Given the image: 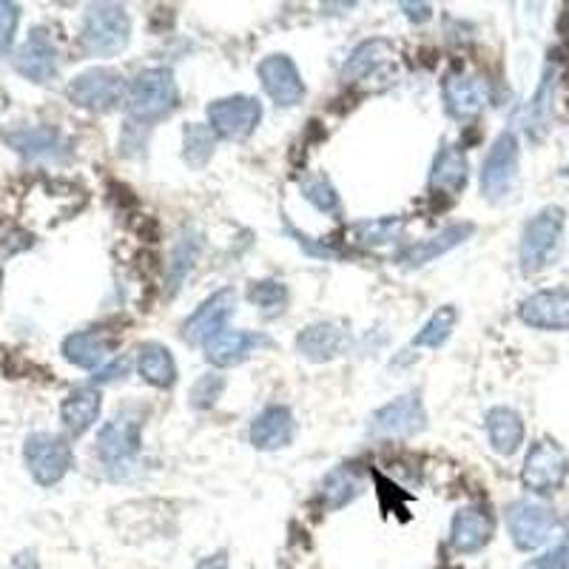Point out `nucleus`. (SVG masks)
<instances>
[{
    "instance_id": "obj_1",
    "label": "nucleus",
    "mask_w": 569,
    "mask_h": 569,
    "mask_svg": "<svg viewBox=\"0 0 569 569\" xmlns=\"http://www.w3.org/2000/svg\"><path fill=\"white\" fill-rule=\"evenodd\" d=\"M126 106H129L131 120L137 123H160L174 114L180 106V89L171 74V69H146L131 80L126 91Z\"/></svg>"
},
{
    "instance_id": "obj_2",
    "label": "nucleus",
    "mask_w": 569,
    "mask_h": 569,
    "mask_svg": "<svg viewBox=\"0 0 569 569\" xmlns=\"http://www.w3.org/2000/svg\"><path fill=\"white\" fill-rule=\"evenodd\" d=\"M131 40V18L117 3H91L83 14L80 27V43L86 54L94 58H111L120 54Z\"/></svg>"
},
{
    "instance_id": "obj_3",
    "label": "nucleus",
    "mask_w": 569,
    "mask_h": 569,
    "mask_svg": "<svg viewBox=\"0 0 569 569\" xmlns=\"http://www.w3.org/2000/svg\"><path fill=\"white\" fill-rule=\"evenodd\" d=\"M563 226H567V211L558 206H547L532 217L521 231V246H518V262L525 273H538L556 259L563 240Z\"/></svg>"
},
{
    "instance_id": "obj_4",
    "label": "nucleus",
    "mask_w": 569,
    "mask_h": 569,
    "mask_svg": "<svg viewBox=\"0 0 569 569\" xmlns=\"http://www.w3.org/2000/svg\"><path fill=\"white\" fill-rule=\"evenodd\" d=\"M569 476V459L561 445L552 439H538L521 467V485L536 496H550L561 490Z\"/></svg>"
},
{
    "instance_id": "obj_5",
    "label": "nucleus",
    "mask_w": 569,
    "mask_h": 569,
    "mask_svg": "<svg viewBox=\"0 0 569 569\" xmlns=\"http://www.w3.org/2000/svg\"><path fill=\"white\" fill-rule=\"evenodd\" d=\"M23 461H27L32 479L43 487H54L66 479V472L74 465V453L66 439L54 433H32L23 445Z\"/></svg>"
},
{
    "instance_id": "obj_6",
    "label": "nucleus",
    "mask_w": 569,
    "mask_h": 569,
    "mask_svg": "<svg viewBox=\"0 0 569 569\" xmlns=\"http://www.w3.org/2000/svg\"><path fill=\"white\" fill-rule=\"evenodd\" d=\"M558 527L556 512L541 501H530V498H518L507 507V530H510L512 543L521 552H532L538 547L550 541L552 530Z\"/></svg>"
},
{
    "instance_id": "obj_7",
    "label": "nucleus",
    "mask_w": 569,
    "mask_h": 569,
    "mask_svg": "<svg viewBox=\"0 0 569 569\" xmlns=\"http://www.w3.org/2000/svg\"><path fill=\"white\" fill-rule=\"evenodd\" d=\"M208 129L222 140L242 142L257 131L262 120V103L248 94H233V98H220L208 106Z\"/></svg>"
},
{
    "instance_id": "obj_8",
    "label": "nucleus",
    "mask_w": 569,
    "mask_h": 569,
    "mask_svg": "<svg viewBox=\"0 0 569 569\" xmlns=\"http://www.w3.org/2000/svg\"><path fill=\"white\" fill-rule=\"evenodd\" d=\"M427 427V410L419 393H405L388 401L370 416V436L373 439H410Z\"/></svg>"
},
{
    "instance_id": "obj_9",
    "label": "nucleus",
    "mask_w": 569,
    "mask_h": 569,
    "mask_svg": "<svg viewBox=\"0 0 569 569\" xmlns=\"http://www.w3.org/2000/svg\"><path fill=\"white\" fill-rule=\"evenodd\" d=\"M518 177V137L512 131H501L490 146L481 166V194L487 200H505L512 191Z\"/></svg>"
},
{
    "instance_id": "obj_10",
    "label": "nucleus",
    "mask_w": 569,
    "mask_h": 569,
    "mask_svg": "<svg viewBox=\"0 0 569 569\" xmlns=\"http://www.w3.org/2000/svg\"><path fill=\"white\" fill-rule=\"evenodd\" d=\"M126 83L114 69H89L69 83V100L86 111H111L123 103Z\"/></svg>"
},
{
    "instance_id": "obj_11",
    "label": "nucleus",
    "mask_w": 569,
    "mask_h": 569,
    "mask_svg": "<svg viewBox=\"0 0 569 569\" xmlns=\"http://www.w3.org/2000/svg\"><path fill=\"white\" fill-rule=\"evenodd\" d=\"M142 450V419L140 416H117L100 427L98 456L106 467H129Z\"/></svg>"
},
{
    "instance_id": "obj_12",
    "label": "nucleus",
    "mask_w": 569,
    "mask_h": 569,
    "mask_svg": "<svg viewBox=\"0 0 569 569\" xmlns=\"http://www.w3.org/2000/svg\"><path fill=\"white\" fill-rule=\"evenodd\" d=\"M259 83L266 89L268 98L282 109H293L302 103L305 98V83L299 74L297 63L288 54H268L262 63L257 66Z\"/></svg>"
},
{
    "instance_id": "obj_13",
    "label": "nucleus",
    "mask_w": 569,
    "mask_h": 569,
    "mask_svg": "<svg viewBox=\"0 0 569 569\" xmlns=\"http://www.w3.org/2000/svg\"><path fill=\"white\" fill-rule=\"evenodd\" d=\"M233 308H237V291H233V288H220V291L211 293V297L186 319V325H182V339H186L188 345H206L213 333L226 330V322L233 313Z\"/></svg>"
},
{
    "instance_id": "obj_14",
    "label": "nucleus",
    "mask_w": 569,
    "mask_h": 569,
    "mask_svg": "<svg viewBox=\"0 0 569 569\" xmlns=\"http://www.w3.org/2000/svg\"><path fill=\"white\" fill-rule=\"evenodd\" d=\"M472 231H476L472 222H453V226L441 228L439 233H430L425 240L410 242L408 248H401L396 262H399L401 268H408V271L430 266V262H436L439 257H445V253H450L453 248H459L461 242L470 240Z\"/></svg>"
},
{
    "instance_id": "obj_15",
    "label": "nucleus",
    "mask_w": 569,
    "mask_h": 569,
    "mask_svg": "<svg viewBox=\"0 0 569 569\" xmlns=\"http://www.w3.org/2000/svg\"><path fill=\"white\" fill-rule=\"evenodd\" d=\"M492 532H496L492 512L485 505H467L450 521V547L459 556H472L492 541Z\"/></svg>"
},
{
    "instance_id": "obj_16",
    "label": "nucleus",
    "mask_w": 569,
    "mask_h": 569,
    "mask_svg": "<svg viewBox=\"0 0 569 569\" xmlns=\"http://www.w3.org/2000/svg\"><path fill=\"white\" fill-rule=\"evenodd\" d=\"M271 339L262 337V333H253V330H220L213 333L202 350H206V359L213 368H233V365H242L246 359H251L253 353H259L262 348H271Z\"/></svg>"
},
{
    "instance_id": "obj_17",
    "label": "nucleus",
    "mask_w": 569,
    "mask_h": 569,
    "mask_svg": "<svg viewBox=\"0 0 569 569\" xmlns=\"http://www.w3.org/2000/svg\"><path fill=\"white\" fill-rule=\"evenodd\" d=\"M396 63V49L390 40L373 38L359 43L345 60L342 78L345 83H365V80H379L388 78L390 69Z\"/></svg>"
},
{
    "instance_id": "obj_18",
    "label": "nucleus",
    "mask_w": 569,
    "mask_h": 569,
    "mask_svg": "<svg viewBox=\"0 0 569 569\" xmlns=\"http://www.w3.org/2000/svg\"><path fill=\"white\" fill-rule=\"evenodd\" d=\"M14 69L32 83H49L58 74V46L46 29H32L14 54Z\"/></svg>"
},
{
    "instance_id": "obj_19",
    "label": "nucleus",
    "mask_w": 569,
    "mask_h": 569,
    "mask_svg": "<svg viewBox=\"0 0 569 569\" xmlns=\"http://www.w3.org/2000/svg\"><path fill=\"white\" fill-rule=\"evenodd\" d=\"M518 317L536 330H569V288L532 293L521 302Z\"/></svg>"
},
{
    "instance_id": "obj_20",
    "label": "nucleus",
    "mask_w": 569,
    "mask_h": 569,
    "mask_svg": "<svg viewBox=\"0 0 569 569\" xmlns=\"http://www.w3.org/2000/svg\"><path fill=\"white\" fill-rule=\"evenodd\" d=\"M441 94H445L447 114L456 120H472L487 106L485 80L476 74H465V71H450L441 83Z\"/></svg>"
},
{
    "instance_id": "obj_21",
    "label": "nucleus",
    "mask_w": 569,
    "mask_h": 569,
    "mask_svg": "<svg viewBox=\"0 0 569 569\" xmlns=\"http://www.w3.org/2000/svg\"><path fill=\"white\" fill-rule=\"evenodd\" d=\"M3 140L29 160H63L69 154V142L54 126H20L3 134Z\"/></svg>"
},
{
    "instance_id": "obj_22",
    "label": "nucleus",
    "mask_w": 569,
    "mask_h": 569,
    "mask_svg": "<svg viewBox=\"0 0 569 569\" xmlns=\"http://www.w3.org/2000/svg\"><path fill=\"white\" fill-rule=\"evenodd\" d=\"M297 436V419L284 405H271L262 413L253 416L248 439L257 450H282Z\"/></svg>"
},
{
    "instance_id": "obj_23",
    "label": "nucleus",
    "mask_w": 569,
    "mask_h": 569,
    "mask_svg": "<svg viewBox=\"0 0 569 569\" xmlns=\"http://www.w3.org/2000/svg\"><path fill=\"white\" fill-rule=\"evenodd\" d=\"M467 177H470V166H467L465 151L453 142H445L433 160V171H430V194L453 200L465 191Z\"/></svg>"
},
{
    "instance_id": "obj_24",
    "label": "nucleus",
    "mask_w": 569,
    "mask_h": 569,
    "mask_svg": "<svg viewBox=\"0 0 569 569\" xmlns=\"http://www.w3.org/2000/svg\"><path fill=\"white\" fill-rule=\"evenodd\" d=\"M111 350H114V342L100 330H80L63 339L66 362L83 370H103V365L111 359Z\"/></svg>"
},
{
    "instance_id": "obj_25",
    "label": "nucleus",
    "mask_w": 569,
    "mask_h": 569,
    "mask_svg": "<svg viewBox=\"0 0 569 569\" xmlns=\"http://www.w3.org/2000/svg\"><path fill=\"white\" fill-rule=\"evenodd\" d=\"M345 342H348V333H345L339 325L333 322H317L308 325L297 337V350L311 359V362H330L337 359L345 350Z\"/></svg>"
},
{
    "instance_id": "obj_26",
    "label": "nucleus",
    "mask_w": 569,
    "mask_h": 569,
    "mask_svg": "<svg viewBox=\"0 0 569 569\" xmlns=\"http://www.w3.org/2000/svg\"><path fill=\"white\" fill-rule=\"evenodd\" d=\"M487 439L498 456H512L525 445V419L512 408H490L485 416Z\"/></svg>"
},
{
    "instance_id": "obj_27",
    "label": "nucleus",
    "mask_w": 569,
    "mask_h": 569,
    "mask_svg": "<svg viewBox=\"0 0 569 569\" xmlns=\"http://www.w3.org/2000/svg\"><path fill=\"white\" fill-rule=\"evenodd\" d=\"M137 370L151 388L171 390L177 385V362L171 350L160 342H146L137 350Z\"/></svg>"
},
{
    "instance_id": "obj_28",
    "label": "nucleus",
    "mask_w": 569,
    "mask_h": 569,
    "mask_svg": "<svg viewBox=\"0 0 569 569\" xmlns=\"http://www.w3.org/2000/svg\"><path fill=\"white\" fill-rule=\"evenodd\" d=\"M100 408H103V401H100V393L94 388H78L71 390L69 396L60 405V419H63L66 430L71 436H83L94 421H98Z\"/></svg>"
},
{
    "instance_id": "obj_29",
    "label": "nucleus",
    "mask_w": 569,
    "mask_h": 569,
    "mask_svg": "<svg viewBox=\"0 0 569 569\" xmlns=\"http://www.w3.org/2000/svg\"><path fill=\"white\" fill-rule=\"evenodd\" d=\"M362 492V479L353 467H337L330 470L322 479V487H319V501H322L325 510H342L348 507L353 498H359Z\"/></svg>"
},
{
    "instance_id": "obj_30",
    "label": "nucleus",
    "mask_w": 569,
    "mask_h": 569,
    "mask_svg": "<svg viewBox=\"0 0 569 569\" xmlns=\"http://www.w3.org/2000/svg\"><path fill=\"white\" fill-rule=\"evenodd\" d=\"M405 231V220L401 217H379V220H362L353 222L348 233L353 237L356 246L362 248H382L396 242Z\"/></svg>"
},
{
    "instance_id": "obj_31",
    "label": "nucleus",
    "mask_w": 569,
    "mask_h": 569,
    "mask_svg": "<svg viewBox=\"0 0 569 569\" xmlns=\"http://www.w3.org/2000/svg\"><path fill=\"white\" fill-rule=\"evenodd\" d=\"M456 322H459V311H456L453 305H445V308H439V311H436L433 317L427 319L425 328H421L419 333H416V337L410 339V348H433V350H439L441 345L447 342V339L453 337Z\"/></svg>"
},
{
    "instance_id": "obj_32",
    "label": "nucleus",
    "mask_w": 569,
    "mask_h": 569,
    "mask_svg": "<svg viewBox=\"0 0 569 569\" xmlns=\"http://www.w3.org/2000/svg\"><path fill=\"white\" fill-rule=\"evenodd\" d=\"M213 149H217V134L208 126L191 123L182 131V160L191 169H206V162L213 157Z\"/></svg>"
},
{
    "instance_id": "obj_33",
    "label": "nucleus",
    "mask_w": 569,
    "mask_h": 569,
    "mask_svg": "<svg viewBox=\"0 0 569 569\" xmlns=\"http://www.w3.org/2000/svg\"><path fill=\"white\" fill-rule=\"evenodd\" d=\"M552 91H556V71H543V80L538 86L536 98H532L530 109H527V131H532L536 137L543 134V129L550 126L552 117Z\"/></svg>"
},
{
    "instance_id": "obj_34",
    "label": "nucleus",
    "mask_w": 569,
    "mask_h": 569,
    "mask_svg": "<svg viewBox=\"0 0 569 569\" xmlns=\"http://www.w3.org/2000/svg\"><path fill=\"white\" fill-rule=\"evenodd\" d=\"M200 251H202L200 233H182L180 242H177L174 251H171V266H169L171 291H177V288H180V282L188 277V271L194 268Z\"/></svg>"
},
{
    "instance_id": "obj_35",
    "label": "nucleus",
    "mask_w": 569,
    "mask_h": 569,
    "mask_svg": "<svg viewBox=\"0 0 569 569\" xmlns=\"http://www.w3.org/2000/svg\"><path fill=\"white\" fill-rule=\"evenodd\" d=\"M248 299L262 311V317H279L288 305V288L277 279H259L248 284Z\"/></svg>"
},
{
    "instance_id": "obj_36",
    "label": "nucleus",
    "mask_w": 569,
    "mask_h": 569,
    "mask_svg": "<svg viewBox=\"0 0 569 569\" xmlns=\"http://www.w3.org/2000/svg\"><path fill=\"white\" fill-rule=\"evenodd\" d=\"M302 197L322 213H339V194L328 177L313 174L302 180Z\"/></svg>"
},
{
    "instance_id": "obj_37",
    "label": "nucleus",
    "mask_w": 569,
    "mask_h": 569,
    "mask_svg": "<svg viewBox=\"0 0 569 569\" xmlns=\"http://www.w3.org/2000/svg\"><path fill=\"white\" fill-rule=\"evenodd\" d=\"M222 390H226V379H222L220 373L200 376L194 382V388H191V405H194L197 410L213 408L217 399L222 396Z\"/></svg>"
},
{
    "instance_id": "obj_38",
    "label": "nucleus",
    "mask_w": 569,
    "mask_h": 569,
    "mask_svg": "<svg viewBox=\"0 0 569 569\" xmlns=\"http://www.w3.org/2000/svg\"><path fill=\"white\" fill-rule=\"evenodd\" d=\"M20 23V7L18 3H9V0H0V58L9 52V46L14 40V29Z\"/></svg>"
},
{
    "instance_id": "obj_39",
    "label": "nucleus",
    "mask_w": 569,
    "mask_h": 569,
    "mask_svg": "<svg viewBox=\"0 0 569 569\" xmlns=\"http://www.w3.org/2000/svg\"><path fill=\"white\" fill-rule=\"evenodd\" d=\"M527 569H569V527L561 536V541H558L552 550L543 552L541 558L527 563Z\"/></svg>"
},
{
    "instance_id": "obj_40",
    "label": "nucleus",
    "mask_w": 569,
    "mask_h": 569,
    "mask_svg": "<svg viewBox=\"0 0 569 569\" xmlns=\"http://www.w3.org/2000/svg\"><path fill=\"white\" fill-rule=\"evenodd\" d=\"M401 9H405V14H408L410 20H430V14H433V9L427 7V3H401Z\"/></svg>"
},
{
    "instance_id": "obj_41",
    "label": "nucleus",
    "mask_w": 569,
    "mask_h": 569,
    "mask_svg": "<svg viewBox=\"0 0 569 569\" xmlns=\"http://www.w3.org/2000/svg\"><path fill=\"white\" fill-rule=\"evenodd\" d=\"M194 569H228V552H213V556L202 558Z\"/></svg>"
},
{
    "instance_id": "obj_42",
    "label": "nucleus",
    "mask_w": 569,
    "mask_h": 569,
    "mask_svg": "<svg viewBox=\"0 0 569 569\" xmlns=\"http://www.w3.org/2000/svg\"><path fill=\"white\" fill-rule=\"evenodd\" d=\"M12 569H40V563H38V558H34L32 550H23L14 556Z\"/></svg>"
},
{
    "instance_id": "obj_43",
    "label": "nucleus",
    "mask_w": 569,
    "mask_h": 569,
    "mask_svg": "<svg viewBox=\"0 0 569 569\" xmlns=\"http://www.w3.org/2000/svg\"><path fill=\"white\" fill-rule=\"evenodd\" d=\"M117 373H126V362H114L111 368H103L100 376H94V382H109V379H117Z\"/></svg>"
},
{
    "instance_id": "obj_44",
    "label": "nucleus",
    "mask_w": 569,
    "mask_h": 569,
    "mask_svg": "<svg viewBox=\"0 0 569 569\" xmlns=\"http://www.w3.org/2000/svg\"><path fill=\"white\" fill-rule=\"evenodd\" d=\"M563 174H567V177H569V166H567V169H563Z\"/></svg>"
},
{
    "instance_id": "obj_45",
    "label": "nucleus",
    "mask_w": 569,
    "mask_h": 569,
    "mask_svg": "<svg viewBox=\"0 0 569 569\" xmlns=\"http://www.w3.org/2000/svg\"><path fill=\"white\" fill-rule=\"evenodd\" d=\"M0 284H3V277H0Z\"/></svg>"
}]
</instances>
